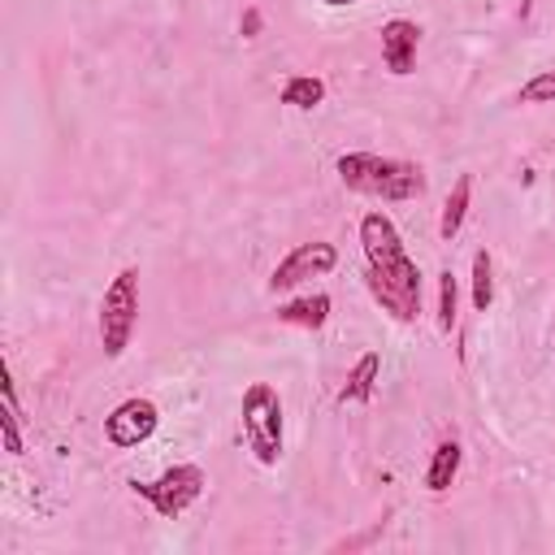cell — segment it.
Wrapping results in <instances>:
<instances>
[{
  "label": "cell",
  "instance_id": "cell-1",
  "mask_svg": "<svg viewBox=\"0 0 555 555\" xmlns=\"http://www.w3.org/2000/svg\"><path fill=\"white\" fill-rule=\"evenodd\" d=\"M360 247H364V286L382 312L395 321H416L421 312V269L403 251V238L386 212L360 217Z\"/></svg>",
  "mask_w": 555,
  "mask_h": 555
},
{
  "label": "cell",
  "instance_id": "cell-7",
  "mask_svg": "<svg viewBox=\"0 0 555 555\" xmlns=\"http://www.w3.org/2000/svg\"><path fill=\"white\" fill-rule=\"evenodd\" d=\"M334 264H338V247H334V243H299V247H291V251L273 264L269 291H273V295H278V291H291V286H299L304 278L330 273Z\"/></svg>",
  "mask_w": 555,
  "mask_h": 555
},
{
  "label": "cell",
  "instance_id": "cell-15",
  "mask_svg": "<svg viewBox=\"0 0 555 555\" xmlns=\"http://www.w3.org/2000/svg\"><path fill=\"white\" fill-rule=\"evenodd\" d=\"M0 429H4V451L9 455H22V412H17V390L13 382H4V412H0Z\"/></svg>",
  "mask_w": 555,
  "mask_h": 555
},
{
  "label": "cell",
  "instance_id": "cell-5",
  "mask_svg": "<svg viewBox=\"0 0 555 555\" xmlns=\"http://www.w3.org/2000/svg\"><path fill=\"white\" fill-rule=\"evenodd\" d=\"M204 486H208V473L199 468V464H173V468H165L160 477H152V481H130V490L139 494V499H147L152 503V512L156 516H165V520H178L199 494H204Z\"/></svg>",
  "mask_w": 555,
  "mask_h": 555
},
{
  "label": "cell",
  "instance_id": "cell-10",
  "mask_svg": "<svg viewBox=\"0 0 555 555\" xmlns=\"http://www.w3.org/2000/svg\"><path fill=\"white\" fill-rule=\"evenodd\" d=\"M377 377H382V356H377V351H364V356L351 364V373H347L338 399H343V403H369L373 390H377Z\"/></svg>",
  "mask_w": 555,
  "mask_h": 555
},
{
  "label": "cell",
  "instance_id": "cell-18",
  "mask_svg": "<svg viewBox=\"0 0 555 555\" xmlns=\"http://www.w3.org/2000/svg\"><path fill=\"white\" fill-rule=\"evenodd\" d=\"M238 30H243V39H256V35H260V9H243Z\"/></svg>",
  "mask_w": 555,
  "mask_h": 555
},
{
  "label": "cell",
  "instance_id": "cell-16",
  "mask_svg": "<svg viewBox=\"0 0 555 555\" xmlns=\"http://www.w3.org/2000/svg\"><path fill=\"white\" fill-rule=\"evenodd\" d=\"M455 304H460L455 273L442 269V273H438V330H442V334H451V325H455Z\"/></svg>",
  "mask_w": 555,
  "mask_h": 555
},
{
  "label": "cell",
  "instance_id": "cell-6",
  "mask_svg": "<svg viewBox=\"0 0 555 555\" xmlns=\"http://www.w3.org/2000/svg\"><path fill=\"white\" fill-rule=\"evenodd\" d=\"M156 425H160V408L147 395H130L104 416V438L113 447H139L156 434Z\"/></svg>",
  "mask_w": 555,
  "mask_h": 555
},
{
  "label": "cell",
  "instance_id": "cell-13",
  "mask_svg": "<svg viewBox=\"0 0 555 555\" xmlns=\"http://www.w3.org/2000/svg\"><path fill=\"white\" fill-rule=\"evenodd\" d=\"M321 100H325V82L317 74H291L282 82V104L291 108H317Z\"/></svg>",
  "mask_w": 555,
  "mask_h": 555
},
{
  "label": "cell",
  "instance_id": "cell-8",
  "mask_svg": "<svg viewBox=\"0 0 555 555\" xmlns=\"http://www.w3.org/2000/svg\"><path fill=\"white\" fill-rule=\"evenodd\" d=\"M416 43H421V26H416V22L390 17V22L382 26V61H386V69H390L395 78L412 74V65H416Z\"/></svg>",
  "mask_w": 555,
  "mask_h": 555
},
{
  "label": "cell",
  "instance_id": "cell-11",
  "mask_svg": "<svg viewBox=\"0 0 555 555\" xmlns=\"http://www.w3.org/2000/svg\"><path fill=\"white\" fill-rule=\"evenodd\" d=\"M460 460H464L460 442H455V438H442V442L434 447V455H429L425 486H429L434 494H447V490H451V481H455V473H460Z\"/></svg>",
  "mask_w": 555,
  "mask_h": 555
},
{
  "label": "cell",
  "instance_id": "cell-19",
  "mask_svg": "<svg viewBox=\"0 0 555 555\" xmlns=\"http://www.w3.org/2000/svg\"><path fill=\"white\" fill-rule=\"evenodd\" d=\"M321 4H330V9H338V4H360V0H321Z\"/></svg>",
  "mask_w": 555,
  "mask_h": 555
},
{
  "label": "cell",
  "instance_id": "cell-3",
  "mask_svg": "<svg viewBox=\"0 0 555 555\" xmlns=\"http://www.w3.org/2000/svg\"><path fill=\"white\" fill-rule=\"evenodd\" d=\"M238 416H243V438H247L251 455L264 468H273L282 460V399H278V390L269 382H251L243 390Z\"/></svg>",
  "mask_w": 555,
  "mask_h": 555
},
{
  "label": "cell",
  "instance_id": "cell-17",
  "mask_svg": "<svg viewBox=\"0 0 555 555\" xmlns=\"http://www.w3.org/2000/svg\"><path fill=\"white\" fill-rule=\"evenodd\" d=\"M520 104H555V69H542V74H533L525 87H520V95H516Z\"/></svg>",
  "mask_w": 555,
  "mask_h": 555
},
{
  "label": "cell",
  "instance_id": "cell-9",
  "mask_svg": "<svg viewBox=\"0 0 555 555\" xmlns=\"http://www.w3.org/2000/svg\"><path fill=\"white\" fill-rule=\"evenodd\" d=\"M330 295H299V299H291V304H278V321L282 325H299V330H321L325 321H330Z\"/></svg>",
  "mask_w": 555,
  "mask_h": 555
},
{
  "label": "cell",
  "instance_id": "cell-4",
  "mask_svg": "<svg viewBox=\"0 0 555 555\" xmlns=\"http://www.w3.org/2000/svg\"><path fill=\"white\" fill-rule=\"evenodd\" d=\"M134 321H139V269L126 264V269L108 282V291H104V299H100V347H104L108 360H117V356L130 347Z\"/></svg>",
  "mask_w": 555,
  "mask_h": 555
},
{
  "label": "cell",
  "instance_id": "cell-2",
  "mask_svg": "<svg viewBox=\"0 0 555 555\" xmlns=\"http://www.w3.org/2000/svg\"><path fill=\"white\" fill-rule=\"evenodd\" d=\"M334 169H338L343 186L373 195V199H416L425 191V169L416 160H399V156L343 152Z\"/></svg>",
  "mask_w": 555,
  "mask_h": 555
},
{
  "label": "cell",
  "instance_id": "cell-14",
  "mask_svg": "<svg viewBox=\"0 0 555 555\" xmlns=\"http://www.w3.org/2000/svg\"><path fill=\"white\" fill-rule=\"evenodd\" d=\"M490 304H494V260L481 247V251H473V308L486 312Z\"/></svg>",
  "mask_w": 555,
  "mask_h": 555
},
{
  "label": "cell",
  "instance_id": "cell-12",
  "mask_svg": "<svg viewBox=\"0 0 555 555\" xmlns=\"http://www.w3.org/2000/svg\"><path fill=\"white\" fill-rule=\"evenodd\" d=\"M468 199H473V178L460 173L455 186H451V195H447V204H442V217H438V234H442L447 243L460 234V225H464V217H468Z\"/></svg>",
  "mask_w": 555,
  "mask_h": 555
}]
</instances>
